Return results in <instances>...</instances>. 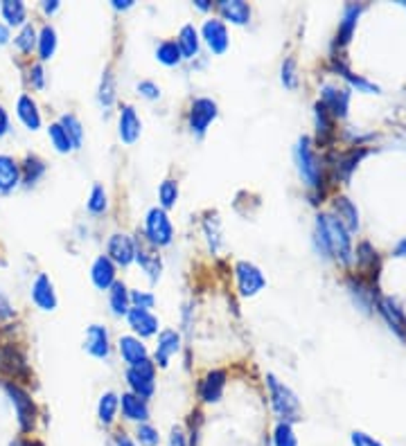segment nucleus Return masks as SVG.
I'll use <instances>...</instances> for the list:
<instances>
[{
    "label": "nucleus",
    "mask_w": 406,
    "mask_h": 446,
    "mask_svg": "<svg viewBox=\"0 0 406 446\" xmlns=\"http://www.w3.org/2000/svg\"><path fill=\"white\" fill-rule=\"evenodd\" d=\"M316 237L321 241V248L332 255L341 264H347L352 260V243L347 228L332 214H318L316 219Z\"/></svg>",
    "instance_id": "nucleus-1"
},
{
    "label": "nucleus",
    "mask_w": 406,
    "mask_h": 446,
    "mask_svg": "<svg viewBox=\"0 0 406 446\" xmlns=\"http://www.w3.org/2000/svg\"><path fill=\"white\" fill-rule=\"evenodd\" d=\"M267 383H269L273 410L278 412L287 424L300 420V401H298V397L289 390L284 383H280L278 377H273V374H269V377H267Z\"/></svg>",
    "instance_id": "nucleus-2"
},
{
    "label": "nucleus",
    "mask_w": 406,
    "mask_h": 446,
    "mask_svg": "<svg viewBox=\"0 0 406 446\" xmlns=\"http://www.w3.org/2000/svg\"><path fill=\"white\" fill-rule=\"evenodd\" d=\"M296 161H298V169H300L302 178L307 181V185H312V187L321 185V178H323V174H321V161L316 158L310 138H302L298 142V147H296Z\"/></svg>",
    "instance_id": "nucleus-3"
},
{
    "label": "nucleus",
    "mask_w": 406,
    "mask_h": 446,
    "mask_svg": "<svg viewBox=\"0 0 406 446\" xmlns=\"http://www.w3.org/2000/svg\"><path fill=\"white\" fill-rule=\"evenodd\" d=\"M154 374H156V368H154L152 361H147V358H144L142 363L129 368L127 379H129V385H132L134 395H138L140 399L152 397V392H154Z\"/></svg>",
    "instance_id": "nucleus-4"
},
{
    "label": "nucleus",
    "mask_w": 406,
    "mask_h": 446,
    "mask_svg": "<svg viewBox=\"0 0 406 446\" xmlns=\"http://www.w3.org/2000/svg\"><path fill=\"white\" fill-rule=\"evenodd\" d=\"M0 374H7L11 379H30V370L19 348L0 345Z\"/></svg>",
    "instance_id": "nucleus-5"
},
{
    "label": "nucleus",
    "mask_w": 406,
    "mask_h": 446,
    "mask_svg": "<svg viewBox=\"0 0 406 446\" xmlns=\"http://www.w3.org/2000/svg\"><path fill=\"white\" fill-rule=\"evenodd\" d=\"M172 223L167 219V214L163 208H154L147 214V239L154 243V246H167L172 241Z\"/></svg>",
    "instance_id": "nucleus-6"
},
{
    "label": "nucleus",
    "mask_w": 406,
    "mask_h": 446,
    "mask_svg": "<svg viewBox=\"0 0 406 446\" xmlns=\"http://www.w3.org/2000/svg\"><path fill=\"white\" fill-rule=\"evenodd\" d=\"M235 273H237V284H239L242 295H255L257 291L264 289L267 280L262 275V270L253 266L251 262H239Z\"/></svg>",
    "instance_id": "nucleus-7"
},
{
    "label": "nucleus",
    "mask_w": 406,
    "mask_h": 446,
    "mask_svg": "<svg viewBox=\"0 0 406 446\" xmlns=\"http://www.w3.org/2000/svg\"><path fill=\"white\" fill-rule=\"evenodd\" d=\"M217 118V104L208 97H199L194 99V104L190 108V128L194 133H206V128L210 126V122Z\"/></svg>",
    "instance_id": "nucleus-8"
},
{
    "label": "nucleus",
    "mask_w": 406,
    "mask_h": 446,
    "mask_svg": "<svg viewBox=\"0 0 406 446\" xmlns=\"http://www.w3.org/2000/svg\"><path fill=\"white\" fill-rule=\"evenodd\" d=\"M7 392L11 395V401L14 406H16V412H19V420H21V426L23 430H32L34 426V417H36V408L32 404L30 395H27L23 387L14 385V383H7Z\"/></svg>",
    "instance_id": "nucleus-9"
},
{
    "label": "nucleus",
    "mask_w": 406,
    "mask_h": 446,
    "mask_svg": "<svg viewBox=\"0 0 406 446\" xmlns=\"http://www.w3.org/2000/svg\"><path fill=\"white\" fill-rule=\"evenodd\" d=\"M323 106L327 108V113L332 115V118H345L347 113V104H350V93H347L345 88H339V86H323Z\"/></svg>",
    "instance_id": "nucleus-10"
},
{
    "label": "nucleus",
    "mask_w": 406,
    "mask_h": 446,
    "mask_svg": "<svg viewBox=\"0 0 406 446\" xmlns=\"http://www.w3.org/2000/svg\"><path fill=\"white\" fill-rule=\"evenodd\" d=\"M136 260L140 262V266L144 268V273H149V278L156 280L158 275H161V257H158V250L152 241L147 239H138L136 243Z\"/></svg>",
    "instance_id": "nucleus-11"
},
{
    "label": "nucleus",
    "mask_w": 406,
    "mask_h": 446,
    "mask_svg": "<svg viewBox=\"0 0 406 446\" xmlns=\"http://www.w3.org/2000/svg\"><path fill=\"white\" fill-rule=\"evenodd\" d=\"M109 260L111 262H118L122 266L132 264L136 260V243L132 237L127 235H113L109 239Z\"/></svg>",
    "instance_id": "nucleus-12"
},
{
    "label": "nucleus",
    "mask_w": 406,
    "mask_h": 446,
    "mask_svg": "<svg viewBox=\"0 0 406 446\" xmlns=\"http://www.w3.org/2000/svg\"><path fill=\"white\" fill-rule=\"evenodd\" d=\"M203 39H206L208 48L214 54H222L228 48V30H226V25L217 19L206 21V25H203Z\"/></svg>",
    "instance_id": "nucleus-13"
},
{
    "label": "nucleus",
    "mask_w": 406,
    "mask_h": 446,
    "mask_svg": "<svg viewBox=\"0 0 406 446\" xmlns=\"http://www.w3.org/2000/svg\"><path fill=\"white\" fill-rule=\"evenodd\" d=\"M224 385H226V372L222 370H212L206 374V379L199 385V395L203 401H219L224 395Z\"/></svg>",
    "instance_id": "nucleus-14"
},
{
    "label": "nucleus",
    "mask_w": 406,
    "mask_h": 446,
    "mask_svg": "<svg viewBox=\"0 0 406 446\" xmlns=\"http://www.w3.org/2000/svg\"><path fill=\"white\" fill-rule=\"evenodd\" d=\"M179 345H181V338L177 332H172V329H165L158 336V348H156V363L161 368H167L172 354L179 352Z\"/></svg>",
    "instance_id": "nucleus-15"
},
{
    "label": "nucleus",
    "mask_w": 406,
    "mask_h": 446,
    "mask_svg": "<svg viewBox=\"0 0 406 446\" xmlns=\"http://www.w3.org/2000/svg\"><path fill=\"white\" fill-rule=\"evenodd\" d=\"M129 325L134 327V332L140 334V336H152L156 334L158 329V320L156 315L149 313L147 309H129Z\"/></svg>",
    "instance_id": "nucleus-16"
},
{
    "label": "nucleus",
    "mask_w": 406,
    "mask_h": 446,
    "mask_svg": "<svg viewBox=\"0 0 406 446\" xmlns=\"http://www.w3.org/2000/svg\"><path fill=\"white\" fill-rule=\"evenodd\" d=\"M86 350L97 358L109 356L111 348H109V334L104 327H99V325L89 327V332H86Z\"/></svg>",
    "instance_id": "nucleus-17"
},
{
    "label": "nucleus",
    "mask_w": 406,
    "mask_h": 446,
    "mask_svg": "<svg viewBox=\"0 0 406 446\" xmlns=\"http://www.w3.org/2000/svg\"><path fill=\"white\" fill-rule=\"evenodd\" d=\"M91 275H93V282H95L97 289L107 291L115 284V264L109 260V257H97Z\"/></svg>",
    "instance_id": "nucleus-18"
},
{
    "label": "nucleus",
    "mask_w": 406,
    "mask_h": 446,
    "mask_svg": "<svg viewBox=\"0 0 406 446\" xmlns=\"http://www.w3.org/2000/svg\"><path fill=\"white\" fill-rule=\"evenodd\" d=\"M140 136V120L132 106H124L120 113V138L127 145H134Z\"/></svg>",
    "instance_id": "nucleus-19"
},
{
    "label": "nucleus",
    "mask_w": 406,
    "mask_h": 446,
    "mask_svg": "<svg viewBox=\"0 0 406 446\" xmlns=\"http://www.w3.org/2000/svg\"><path fill=\"white\" fill-rule=\"evenodd\" d=\"M122 412L127 420H134V422H144L149 417V408L144 404V399H140L134 392L122 395Z\"/></svg>",
    "instance_id": "nucleus-20"
},
{
    "label": "nucleus",
    "mask_w": 406,
    "mask_h": 446,
    "mask_svg": "<svg viewBox=\"0 0 406 446\" xmlns=\"http://www.w3.org/2000/svg\"><path fill=\"white\" fill-rule=\"evenodd\" d=\"M361 9H364L361 5H345V9H343V21H341V30L337 34V43H339V46H345V43H350Z\"/></svg>",
    "instance_id": "nucleus-21"
},
{
    "label": "nucleus",
    "mask_w": 406,
    "mask_h": 446,
    "mask_svg": "<svg viewBox=\"0 0 406 446\" xmlns=\"http://www.w3.org/2000/svg\"><path fill=\"white\" fill-rule=\"evenodd\" d=\"M32 295H34V302L41 307V309H54L56 307V298H54V291H52V284L46 275H39L34 286H32Z\"/></svg>",
    "instance_id": "nucleus-22"
},
{
    "label": "nucleus",
    "mask_w": 406,
    "mask_h": 446,
    "mask_svg": "<svg viewBox=\"0 0 406 446\" xmlns=\"http://www.w3.org/2000/svg\"><path fill=\"white\" fill-rule=\"evenodd\" d=\"M120 352H122V358L129 365H138L147 358V350H144V345L134 336H122L120 338Z\"/></svg>",
    "instance_id": "nucleus-23"
},
{
    "label": "nucleus",
    "mask_w": 406,
    "mask_h": 446,
    "mask_svg": "<svg viewBox=\"0 0 406 446\" xmlns=\"http://www.w3.org/2000/svg\"><path fill=\"white\" fill-rule=\"evenodd\" d=\"M219 9L230 23H237V25L249 23V19H251V7L242 3V0H222Z\"/></svg>",
    "instance_id": "nucleus-24"
},
{
    "label": "nucleus",
    "mask_w": 406,
    "mask_h": 446,
    "mask_svg": "<svg viewBox=\"0 0 406 446\" xmlns=\"http://www.w3.org/2000/svg\"><path fill=\"white\" fill-rule=\"evenodd\" d=\"M380 311L382 315L388 320V325L395 329V332L404 338L406 336V318H404V313L402 309H397V305L393 300H382L380 302Z\"/></svg>",
    "instance_id": "nucleus-25"
},
{
    "label": "nucleus",
    "mask_w": 406,
    "mask_h": 446,
    "mask_svg": "<svg viewBox=\"0 0 406 446\" xmlns=\"http://www.w3.org/2000/svg\"><path fill=\"white\" fill-rule=\"evenodd\" d=\"M177 46L181 50V56L185 59H192V56L199 52V32L194 30V25H185L181 34H179V41Z\"/></svg>",
    "instance_id": "nucleus-26"
},
{
    "label": "nucleus",
    "mask_w": 406,
    "mask_h": 446,
    "mask_svg": "<svg viewBox=\"0 0 406 446\" xmlns=\"http://www.w3.org/2000/svg\"><path fill=\"white\" fill-rule=\"evenodd\" d=\"M19 165L9 156H0V192H9L19 183Z\"/></svg>",
    "instance_id": "nucleus-27"
},
{
    "label": "nucleus",
    "mask_w": 406,
    "mask_h": 446,
    "mask_svg": "<svg viewBox=\"0 0 406 446\" xmlns=\"http://www.w3.org/2000/svg\"><path fill=\"white\" fill-rule=\"evenodd\" d=\"M19 118L23 120V124L27 126V128H39V124H41V115H39V111H36V104L32 102V97H27V95H23L21 99H19Z\"/></svg>",
    "instance_id": "nucleus-28"
},
{
    "label": "nucleus",
    "mask_w": 406,
    "mask_h": 446,
    "mask_svg": "<svg viewBox=\"0 0 406 446\" xmlns=\"http://www.w3.org/2000/svg\"><path fill=\"white\" fill-rule=\"evenodd\" d=\"M337 212H339V221L347 228V230H355L359 225V212L357 208L350 203V198H337Z\"/></svg>",
    "instance_id": "nucleus-29"
},
{
    "label": "nucleus",
    "mask_w": 406,
    "mask_h": 446,
    "mask_svg": "<svg viewBox=\"0 0 406 446\" xmlns=\"http://www.w3.org/2000/svg\"><path fill=\"white\" fill-rule=\"evenodd\" d=\"M129 293H127V286L122 282H115L111 286V309L122 315V313H129Z\"/></svg>",
    "instance_id": "nucleus-30"
},
{
    "label": "nucleus",
    "mask_w": 406,
    "mask_h": 446,
    "mask_svg": "<svg viewBox=\"0 0 406 446\" xmlns=\"http://www.w3.org/2000/svg\"><path fill=\"white\" fill-rule=\"evenodd\" d=\"M156 56H158V61L165 64V66H177L181 61V50L177 46V41H165L158 46L156 50Z\"/></svg>",
    "instance_id": "nucleus-31"
},
{
    "label": "nucleus",
    "mask_w": 406,
    "mask_h": 446,
    "mask_svg": "<svg viewBox=\"0 0 406 446\" xmlns=\"http://www.w3.org/2000/svg\"><path fill=\"white\" fill-rule=\"evenodd\" d=\"M359 255V266H361V270H368V273H375L377 275V268H380V262H377V253L372 250V246L370 243H361L359 246V250H357Z\"/></svg>",
    "instance_id": "nucleus-32"
},
{
    "label": "nucleus",
    "mask_w": 406,
    "mask_h": 446,
    "mask_svg": "<svg viewBox=\"0 0 406 446\" xmlns=\"http://www.w3.org/2000/svg\"><path fill=\"white\" fill-rule=\"evenodd\" d=\"M39 50H41V59H50L56 50V34L50 25H46L41 30V39H39Z\"/></svg>",
    "instance_id": "nucleus-33"
},
{
    "label": "nucleus",
    "mask_w": 406,
    "mask_h": 446,
    "mask_svg": "<svg viewBox=\"0 0 406 446\" xmlns=\"http://www.w3.org/2000/svg\"><path fill=\"white\" fill-rule=\"evenodd\" d=\"M115 410H118V397L113 392H107L104 397L99 399V420L102 424H111L113 417H115Z\"/></svg>",
    "instance_id": "nucleus-34"
},
{
    "label": "nucleus",
    "mask_w": 406,
    "mask_h": 446,
    "mask_svg": "<svg viewBox=\"0 0 406 446\" xmlns=\"http://www.w3.org/2000/svg\"><path fill=\"white\" fill-rule=\"evenodd\" d=\"M3 16L9 25H19L25 21V5L19 0H7L3 3Z\"/></svg>",
    "instance_id": "nucleus-35"
},
{
    "label": "nucleus",
    "mask_w": 406,
    "mask_h": 446,
    "mask_svg": "<svg viewBox=\"0 0 406 446\" xmlns=\"http://www.w3.org/2000/svg\"><path fill=\"white\" fill-rule=\"evenodd\" d=\"M61 126L66 128V133H68L72 145L79 147L81 145V138H84V131H81V124H79V120L75 118V115H64V118H61Z\"/></svg>",
    "instance_id": "nucleus-36"
},
{
    "label": "nucleus",
    "mask_w": 406,
    "mask_h": 446,
    "mask_svg": "<svg viewBox=\"0 0 406 446\" xmlns=\"http://www.w3.org/2000/svg\"><path fill=\"white\" fill-rule=\"evenodd\" d=\"M273 444L275 446H298L292 424H287V422L278 424V428H275V433H273Z\"/></svg>",
    "instance_id": "nucleus-37"
},
{
    "label": "nucleus",
    "mask_w": 406,
    "mask_h": 446,
    "mask_svg": "<svg viewBox=\"0 0 406 446\" xmlns=\"http://www.w3.org/2000/svg\"><path fill=\"white\" fill-rule=\"evenodd\" d=\"M113 99H115V83H113L111 70H107L104 77H102V86H99V102L104 106H111Z\"/></svg>",
    "instance_id": "nucleus-38"
},
{
    "label": "nucleus",
    "mask_w": 406,
    "mask_h": 446,
    "mask_svg": "<svg viewBox=\"0 0 406 446\" xmlns=\"http://www.w3.org/2000/svg\"><path fill=\"white\" fill-rule=\"evenodd\" d=\"M50 140L54 142L56 151H70L72 149V142H70L66 128L61 124H52L50 126Z\"/></svg>",
    "instance_id": "nucleus-39"
},
{
    "label": "nucleus",
    "mask_w": 406,
    "mask_h": 446,
    "mask_svg": "<svg viewBox=\"0 0 406 446\" xmlns=\"http://www.w3.org/2000/svg\"><path fill=\"white\" fill-rule=\"evenodd\" d=\"M158 196H161L163 208H172L179 198V185L174 181H165L161 187H158Z\"/></svg>",
    "instance_id": "nucleus-40"
},
{
    "label": "nucleus",
    "mask_w": 406,
    "mask_h": 446,
    "mask_svg": "<svg viewBox=\"0 0 406 446\" xmlns=\"http://www.w3.org/2000/svg\"><path fill=\"white\" fill-rule=\"evenodd\" d=\"M89 210L95 212V214L107 210V192H104V187H102V185L93 187V194H91V201H89Z\"/></svg>",
    "instance_id": "nucleus-41"
},
{
    "label": "nucleus",
    "mask_w": 406,
    "mask_h": 446,
    "mask_svg": "<svg viewBox=\"0 0 406 446\" xmlns=\"http://www.w3.org/2000/svg\"><path fill=\"white\" fill-rule=\"evenodd\" d=\"M43 171H46V165H43L39 158H27V163H25V181L27 183L30 185L36 183Z\"/></svg>",
    "instance_id": "nucleus-42"
},
{
    "label": "nucleus",
    "mask_w": 406,
    "mask_h": 446,
    "mask_svg": "<svg viewBox=\"0 0 406 446\" xmlns=\"http://www.w3.org/2000/svg\"><path fill=\"white\" fill-rule=\"evenodd\" d=\"M34 43H36V32H34V27H32V25H25V27H23V32H21L19 39H16V46H19L23 52H32Z\"/></svg>",
    "instance_id": "nucleus-43"
},
{
    "label": "nucleus",
    "mask_w": 406,
    "mask_h": 446,
    "mask_svg": "<svg viewBox=\"0 0 406 446\" xmlns=\"http://www.w3.org/2000/svg\"><path fill=\"white\" fill-rule=\"evenodd\" d=\"M337 70H339V73H343V77L345 79H350L355 86H357V88H361V91H366V93H377V91H380V88H377V86H372V83H368L366 79H361V77H355L352 73H350V70H347L345 66H337Z\"/></svg>",
    "instance_id": "nucleus-44"
},
{
    "label": "nucleus",
    "mask_w": 406,
    "mask_h": 446,
    "mask_svg": "<svg viewBox=\"0 0 406 446\" xmlns=\"http://www.w3.org/2000/svg\"><path fill=\"white\" fill-rule=\"evenodd\" d=\"M282 81L287 88H296V83H298V77H296V64L294 59H287L284 66H282Z\"/></svg>",
    "instance_id": "nucleus-45"
},
{
    "label": "nucleus",
    "mask_w": 406,
    "mask_h": 446,
    "mask_svg": "<svg viewBox=\"0 0 406 446\" xmlns=\"http://www.w3.org/2000/svg\"><path fill=\"white\" fill-rule=\"evenodd\" d=\"M138 440L144 446H156L158 444V430L152 426H140L138 428Z\"/></svg>",
    "instance_id": "nucleus-46"
},
{
    "label": "nucleus",
    "mask_w": 406,
    "mask_h": 446,
    "mask_svg": "<svg viewBox=\"0 0 406 446\" xmlns=\"http://www.w3.org/2000/svg\"><path fill=\"white\" fill-rule=\"evenodd\" d=\"M364 153H366V151H359V153H357V151H352L350 156L345 158V161H341V167H339V169L343 171V176H345V178L350 176V171L357 167V163L361 161V156H364Z\"/></svg>",
    "instance_id": "nucleus-47"
},
{
    "label": "nucleus",
    "mask_w": 406,
    "mask_h": 446,
    "mask_svg": "<svg viewBox=\"0 0 406 446\" xmlns=\"http://www.w3.org/2000/svg\"><path fill=\"white\" fill-rule=\"evenodd\" d=\"M132 298V302L136 305V309H152L154 307V295H149V293H140V291H136V293H132L129 295Z\"/></svg>",
    "instance_id": "nucleus-48"
},
{
    "label": "nucleus",
    "mask_w": 406,
    "mask_h": 446,
    "mask_svg": "<svg viewBox=\"0 0 406 446\" xmlns=\"http://www.w3.org/2000/svg\"><path fill=\"white\" fill-rule=\"evenodd\" d=\"M352 446H382V444L377 442L375 437L361 433V430H355V433H352Z\"/></svg>",
    "instance_id": "nucleus-49"
},
{
    "label": "nucleus",
    "mask_w": 406,
    "mask_h": 446,
    "mask_svg": "<svg viewBox=\"0 0 406 446\" xmlns=\"http://www.w3.org/2000/svg\"><path fill=\"white\" fill-rule=\"evenodd\" d=\"M138 91H140L144 97H149V99H154V97L161 95V91H158V86H156L154 81H140V83H138Z\"/></svg>",
    "instance_id": "nucleus-50"
},
{
    "label": "nucleus",
    "mask_w": 406,
    "mask_h": 446,
    "mask_svg": "<svg viewBox=\"0 0 406 446\" xmlns=\"http://www.w3.org/2000/svg\"><path fill=\"white\" fill-rule=\"evenodd\" d=\"M169 446H185V437H183V433L179 428H174V433L169 437Z\"/></svg>",
    "instance_id": "nucleus-51"
},
{
    "label": "nucleus",
    "mask_w": 406,
    "mask_h": 446,
    "mask_svg": "<svg viewBox=\"0 0 406 446\" xmlns=\"http://www.w3.org/2000/svg\"><path fill=\"white\" fill-rule=\"evenodd\" d=\"M32 83L36 86V88H41V86H43V68L41 66L32 68Z\"/></svg>",
    "instance_id": "nucleus-52"
},
{
    "label": "nucleus",
    "mask_w": 406,
    "mask_h": 446,
    "mask_svg": "<svg viewBox=\"0 0 406 446\" xmlns=\"http://www.w3.org/2000/svg\"><path fill=\"white\" fill-rule=\"evenodd\" d=\"M9 128V120H7V113L3 111V106H0V136H5Z\"/></svg>",
    "instance_id": "nucleus-53"
},
{
    "label": "nucleus",
    "mask_w": 406,
    "mask_h": 446,
    "mask_svg": "<svg viewBox=\"0 0 406 446\" xmlns=\"http://www.w3.org/2000/svg\"><path fill=\"white\" fill-rule=\"evenodd\" d=\"M395 255H397V257H406V239H402V241L397 243Z\"/></svg>",
    "instance_id": "nucleus-54"
},
{
    "label": "nucleus",
    "mask_w": 406,
    "mask_h": 446,
    "mask_svg": "<svg viewBox=\"0 0 406 446\" xmlns=\"http://www.w3.org/2000/svg\"><path fill=\"white\" fill-rule=\"evenodd\" d=\"M113 7H118V9H127V7H132V0H115Z\"/></svg>",
    "instance_id": "nucleus-55"
},
{
    "label": "nucleus",
    "mask_w": 406,
    "mask_h": 446,
    "mask_svg": "<svg viewBox=\"0 0 406 446\" xmlns=\"http://www.w3.org/2000/svg\"><path fill=\"white\" fill-rule=\"evenodd\" d=\"M7 39H9L7 27H5V25H0V43H7Z\"/></svg>",
    "instance_id": "nucleus-56"
},
{
    "label": "nucleus",
    "mask_w": 406,
    "mask_h": 446,
    "mask_svg": "<svg viewBox=\"0 0 406 446\" xmlns=\"http://www.w3.org/2000/svg\"><path fill=\"white\" fill-rule=\"evenodd\" d=\"M118 446H136L132 440H129V437H120V442H118Z\"/></svg>",
    "instance_id": "nucleus-57"
},
{
    "label": "nucleus",
    "mask_w": 406,
    "mask_h": 446,
    "mask_svg": "<svg viewBox=\"0 0 406 446\" xmlns=\"http://www.w3.org/2000/svg\"><path fill=\"white\" fill-rule=\"evenodd\" d=\"M43 7H46V11H54L56 7H59V3H56V0H52V5H50V3H46Z\"/></svg>",
    "instance_id": "nucleus-58"
},
{
    "label": "nucleus",
    "mask_w": 406,
    "mask_h": 446,
    "mask_svg": "<svg viewBox=\"0 0 406 446\" xmlns=\"http://www.w3.org/2000/svg\"><path fill=\"white\" fill-rule=\"evenodd\" d=\"M197 5H199V9H208L210 5H208V0H197Z\"/></svg>",
    "instance_id": "nucleus-59"
},
{
    "label": "nucleus",
    "mask_w": 406,
    "mask_h": 446,
    "mask_svg": "<svg viewBox=\"0 0 406 446\" xmlns=\"http://www.w3.org/2000/svg\"><path fill=\"white\" fill-rule=\"evenodd\" d=\"M14 446H36V444H32V442H16Z\"/></svg>",
    "instance_id": "nucleus-60"
}]
</instances>
